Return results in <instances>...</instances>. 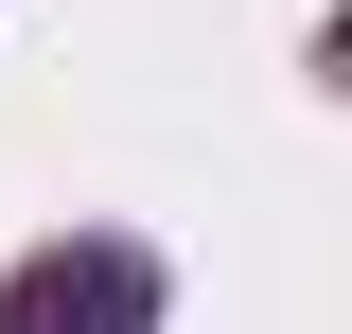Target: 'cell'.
<instances>
[{"label": "cell", "instance_id": "obj_1", "mask_svg": "<svg viewBox=\"0 0 352 334\" xmlns=\"http://www.w3.org/2000/svg\"><path fill=\"white\" fill-rule=\"evenodd\" d=\"M0 334H159V282L141 247H36L0 282Z\"/></svg>", "mask_w": 352, "mask_h": 334}]
</instances>
